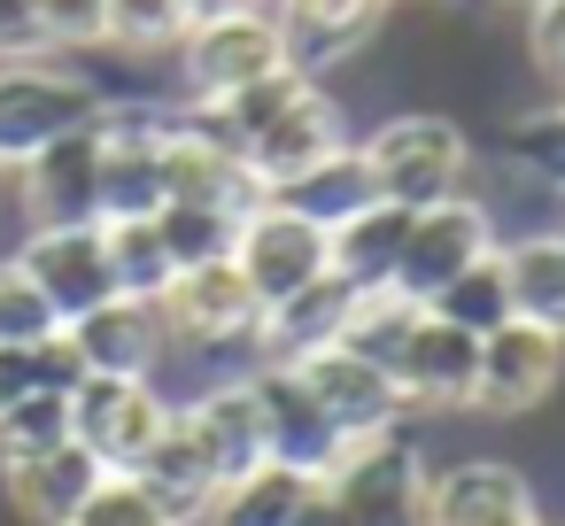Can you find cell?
<instances>
[{
    "instance_id": "5bb4252c",
    "label": "cell",
    "mask_w": 565,
    "mask_h": 526,
    "mask_svg": "<svg viewBox=\"0 0 565 526\" xmlns=\"http://www.w3.org/2000/svg\"><path fill=\"white\" fill-rule=\"evenodd\" d=\"M156 310H163V333L171 341H194V348H225V341H248L256 333V294H248V279H241V264L233 256H210V264H186L163 294H156Z\"/></svg>"
},
{
    "instance_id": "b9f144b4",
    "label": "cell",
    "mask_w": 565,
    "mask_h": 526,
    "mask_svg": "<svg viewBox=\"0 0 565 526\" xmlns=\"http://www.w3.org/2000/svg\"><path fill=\"white\" fill-rule=\"evenodd\" d=\"M0 186H9V171H0Z\"/></svg>"
},
{
    "instance_id": "484cf974",
    "label": "cell",
    "mask_w": 565,
    "mask_h": 526,
    "mask_svg": "<svg viewBox=\"0 0 565 526\" xmlns=\"http://www.w3.org/2000/svg\"><path fill=\"white\" fill-rule=\"evenodd\" d=\"M403 233H411V210L403 202H364L356 217H341L326 233V264L349 287H387L395 279V256H403Z\"/></svg>"
},
{
    "instance_id": "d6986e66",
    "label": "cell",
    "mask_w": 565,
    "mask_h": 526,
    "mask_svg": "<svg viewBox=\"0 0 565 526\" xmlns=\"http://www.w3.org/2000/svg\"><path fill=\"white\" fill-rule=\"evenodd\" d=\"M426 526H542V511L519 464L472 457V464L426 472Z\"/></svg>"
},
{
    "instance_id": "ba28073f",
    "label": "cell",
    "mask_w": 565,
    "mask_h": 526,
    "mask_svg": "<svg viewBox=\"0 0 565 526\" xmlns=\"http://www.w3.org/2000/svg\"><path fill=\"white\" fill-rule=\"evenodd\" d=\"M94 140H102V171H94V225H125V217H156L171 194H163V117L148 109H109L94 117Z\"/></svg>"
},
{
    "instance_id": "4316f807",
    "label": "cell",
    "mask_w": 565,
    "mask_h": 526,
    "mask_svg": "<svg viewBox=\"0 0 565 526\" xmlns=\"http://www.w3.org/2000/svg\"><path fill=\"white\" fill-rule=\"evenodd\" d=\"M302 495H310V472H287V464H256L248 480L217 487V503H210V526H295Z\"/></svg>"
},
{
    "instance_id": "f35d334b",
    "label": "cell",
    "mask_w": 565,
    "mask_h": 526,
    "mask_svg": "<svg viewBox=\"0 0 565 526\" xmlns=\"http://www.w3.org/2000/svg\"><path fill=\"white\" fill-rule=\"evenodd\" d=\"M0 55H40V40H32V9H24V0H0Z\"/></svg>"
},
{
    "instance_id": "603a6c76",
    "label": "cell",
    "mask_w": 565,
    "mask_h": 526,
    "mask_svg": "<svg viewBox=\"0 0 565 526\" xmlns=\"http://www.w3.org/2000/svg\"><path fill=\"white\" fill-rule=\"evenodd\" d=\"M503 256V287H511V318L542 325L565 341V233H526V240H495Z\"/></svg>"
},
{
    "instance_id": "6da1fadb",
    "label": "cell",
    "mask_w": 565,
    "mask_h": 526,
    "mask_svg": "<svg viewBox=\"0 0 565 526\" xmlns=\"http://www.w3.org/2000/svg\"><path fill=\"white\" fill-rule=\"evenodd\" d=\"M210 117H217L225 140L241 148V163H248L256 186H279V179L326 163V155L349 140V132H341V101H333L318 78H302V71H271V78L241 86L233 101H217Z\"/></svg>"
},
{
    "instance_id": "d590c367",
    "label": "cell",
    "mask_w": 565,
    "mask_h": 526,
    "mask_svg": "<svg viewBox=\"0 0 565 526\" xmlns=\"http://www.w3.org/2000/svg\"><path fill=\"white\" fill-rule=\"evenodd\" d=\"M40 47H102V0H24Z\"/></svg>"
},
{
    "instance_id": "cb8c5ba5",
    "label": "cell",
    "mask_w": 565,
    "mask_h": 526,
    "mask_svg": "<svg viewBox=\"0 0 565 526\" xmlns=\"http://www.w3.org/2000/svg\"><path fill=\"white\" fill-rule=\"evenodd\" d=\"M279 210H295V217H310V225H341V217H356L364 202H380V186H372V171H364V155L341 140L326 163H310V171H295V179H279V186H264Z\"/></svg>"
},
{
    "instance_id": "44dd1931",
    "label": "cell",
    "mask_w": 565,
    "mask_h": 526,
    "mask_svg": "<svg viewBox=\"0 0 565 526\" xmlns=\"http://www.w3.org/2000/svg\"><path fill=\"white\" fill-rule=\"evenodd\" d=\"M94 171H102V140L86 125V132L40 148L32 163H17L9 179H17V202L32 225H86L94 217Z\"/></svg>"
},
{
    "instance_id": "7c38bea8",
    "label": "cell",
    "mask_w": 565,
    "mask_h": 526,
    "mask_svg": "<svg viewBox=\"0 0 565 526\" xmlns=\"http://www.w3.org/2000/svg\"><path fill=\"white\" fill-rule=\"evenodd\" d=\"M295 372H302V387L318 395V410L341 426V441H372V433H395V426H403V387H395L387 364H372V356L326 341V348L295 356Z\"/></svg>"
},
{
    "instance_id": "e0dca14e",
    "label": "cell",
    "mask_w": 565,
    "mask_h": 526,
    "mask_svg": "<svg viewBox=\"0 0 565 526\" xmlns=\"http://www.w3.org/2000/svg\"><path fill=\"white\" fill-rule=\"evenodd\" d=\"M63 341H71L78 364L102 372V379H156V364H163V348H171L163 310H156V302H132V294H109L102 310L71 318Z\"/></svg>"
},
{
    "instance_id": "9c48e42d",
    "label": "cell",
    "mask_w": 565,
    "mask_h": 526,
    "mask_svg": "<svg viewBox=\"0 0 565 526\" xmlns=\"http://www.w3.org/2000/svg\"><path fill=\"white\" fill-rule=\"evenodd\" d=\"M163 426H171V402L156 395V379H102V372H86L71 387V441L94 449V464H109V472H132Z\"/></svg>"
},
{
    "instance_id": "8d00e7d4",
    "label": "cell",
    "mask_w": 565,
    "mask_h": 526,
    "mask_svg": "<svg viewBox=\"0 0 565 526\" xmlns=\"http://www.w3.org/2000/svg\"><path fill=\"white\" fill-rule=\"evenodd\" d=\"M526 55L565 94V0H526Z\"/></svg>"
},
{
    "instance_id": "277c9868",
    "label": "cell",
    "mask_w": 565,
    "mask_h": 526,
    "mask_svg": "<svg viewBox=\"0 0 565 526\" xmlns=\"http://www.w3.org/2000/svg\"><path fill=\"white\" fill-rule=\"evenodd\" d=\"M349 526H426V457L403 433H372L349 441L341 464L318 480Z\"/></svg>"
},
{
    "instance_id": "83f0119b",
    "label": "cell",
    "mask_w": 565,
    "mask_h": 526,
    "mask_svg": "<svg viewBox=\"0 0 565 526\" xmlns=\"http://www.w3.org/2000/svg\"><path fill=\"white\" fill-rule=\"evenodd\" d=\"M102 233H109V271H117V294L156 302V294L179 279V264H171V248H163L156 217H125V225H102Z\"/></svg>"
},
{
    "instance_id": "7bdbcfd3",
    "label": "cell",
    "mask_w": 565,
    "mask_h": 526,
    "mask_svg": "<svg viewBox=\"0 0 565 526\" xmlns=\"http://www.w3.org/2000/svg\"><path fill=\"white\" fill-rule=\"evenodd\" d=\"M557 233H565V225H557Z\"/></svg>"
},
{
    "instance_id": "d6a6232c",
    "label": "cell",
    "mask_w": 565,
    "mask_h": 526,
    "mask_svg": "<svg viewBox=\"0 0 565 526\" xmlns=\"http://www.w3.org/2000/svg\"><path fill=\"white\" fill-rule=\"evenodd\" d=\"M55 441H71V395L32 387L24 402L0 410V464H9V457H40V449H55Z\"/></svg>"
},
{
    "instance_id": "3957f363",
    "label": "cell",
    "mask_w": 565,
    "mask_h": 526,
    "mask_svg": "<svg viewBox=\"0 0 565 526\" xmlns=\"http://www.w3.org/2000/svg\"><path fill=\"white\" fill-rule=\"evenodd\" d=\"M102 117L94 78L47 63V55H0V171L32 163L40 148L86 132Z\"/></svg>"
},
{
    "instance_id": "836d02e7",
    "label": "cell",
    "mask_w": 565,
    "mask_h": 526,
    "mask_svg": "<svg viewBox=\"0 0 565 526\" xmlns=\"http://www.w3.org/2000/svg\"><path fill=\"white\" fill-rule=\"evenodd\" d=\"M63 333V318H55V302L32 287V271L17 264V256H0V341H17V348H32V341H55Z\"/></svg>"
},
{
    "instance_id": "ffe728a7",
    "label": "cell",
    "mask_w": 565,
    "mask_h": 526,
    "mask_svg": "<svg viewBox=\"0 0 565 526\" xmlns=\"http://www.w3.org/2000/svg\"><path fill=\"white\" fill-rule=\"evenodd\" d=\"M356 294H364V287H349L341 271H318L310 287H295V294H279V302H264L248 341L264 348V364H295V356H310V348L341 341V325H349Z\"/></svg>"
},
{
    "instance_id": "e575fe53",
    "label": "cell",
    "mask_w": 565,
    "mask_h": 526,
    "mask_svg": "<svg viewBox=\"0 0 565 526\" xmlns=\"http://www.w3.org/2000/svg\"><path fill=\"white\" fill-rule=\"evenodd\" d=\"M71 526H179V518H171V511H163L132 472H102V487L78 503V518H71Z\"/></svg>"
},
{
    "instance_id": "60d3db41",
    "label": "cell",
    "mask_w": 565,
    "mask_h": 526,
    "mask_svg": "<svg viewBox=\"0 0 565 526\" xmlns=\"http://www.w3.org/2000/svg\"><path fill=\"white\" fill-rule=\"evenodd\" d=\"M295 526H349V518H341V503H333V495H326V487L310 480V495H302V511H295Z\"/></svg>"
},
{
    "instance_id": "1f68e13d",
    "label": "cell",
    "mask_w": 565,
    "mask_h": 526,
    "mask_svg": "<svg viewBox=\"0 0 565 526\" xmlns=\"http://www.w3.org/2000/svg\"><path fill=\"white\" fill-rule=\"evenodd\" d=\"M233 210H210V202H163L156 210V233H163V248H171V264L186 271V264H210V256H233Z\"/></svg>"
},
{
    "instance_id": "8992f818",
    "label": "cell",
    "mask_w": 565,
    "mask_h": 526,
    "mask_svg": "<svg viewBox=\"0 0 565 526\" xmlns=\"http://www.w3.org/2000/svg\"><path fill=\"white\" fill-rule=\"evenodd\" d=\"M495 240H503V233H495L488 202H472V194L426 202V210H411V233H403V256H395V279H387V287L426 310V302H434L465 264H480Z\"/></svg>"
},
{
    "instance_id": "9a60e30c",
    "label": "cell",
    "mask_w": 565,
    "mask_h": 526,
    "mask_svg": "<svg viewBox=\"0 0 565 526\" xmlns=\"http://www.w3.org/2000/svg\"><path fill=\"white\" fill-rule=\"evenodd\" d=\"M248 387H256V410H264V449H271V464L326 480L349 441H341V426L318 410V395L302 387V372H295V364H256Z\"/></svg>"
},
{
    "instance_id": "52a82bcc",
    "label": "cell",
    "mask_w": 565,
    "mask_h": 526,
    "mask_svg": "<svg viewBox=\"0 0 565 526\" xmlns=\"http://www.w3.org/2000/svg\"><path fill=\"white\" fill-rule=\"evenodd\" d=\"M156 155H163V194H171V202H210V210H233V217L264 202V186L248 179L241 148L225 140V125H217L210 109L163 117Z\"/></svg>"
},
{
    "instance_id": "d4e9b609",
    "label": "cell",
    "mask_w": 565,
    "mask_h": 526,
    "mask_svg": "<svg viewBox=\"0 0 565 526\" xmlns=\"http://www.w3.org/2000/svg\"><path fill=\"white\" fill-rule=\"evenodd\" d=\"M132 480L179 518V526H202L210 518V503H217V480H210V464H202V449L186 441V426H179V410H171V426L148 441V457L132 464Z\"/></svg>"
},
{
    "instance_id": "74e56055",
    "label": "cell",
    "mask_w": 565,
    "mask_h": 526,
    "mask_svg": "<svg viewBox=\"0 0 565 526\" xmlns=\"http://www.w3.org/2000/svg\"><path fill=\"white\" fill-rule=\"evenodd\" d=\"M32 387H40V341H32V348L0 341V410H9V402H24Z\"/></svg>"
},
{
    "instance_id": "ab89813d",
    "label": "cell",
    "mask_w": 565,
    "mask_h": 526,
    "mask_svg": "<svg viewBox=\"0 0 565 526\" xmlns=\"http://www.w3.org/2000/svg\"><path fill=\"white\" fill-rule=\"evenodd\" d=\"M279 0H186V24H210V17H264Z\"/></svg>"
},
{
    "instance_id": "7402d4cb",
    "label": "cell",
    "mask_w": 565,
    "mask_h": 526,
    "mask_svg": "<svg viewBox=\"0 0 565 526\" xmlns=\"http://www.w3.org/2000/svg\"><path fill=\"white\" fill-rule=\"evenodd\" d=\"M102 472H109V464H94V449H78V441H55V449H40V457H9V464H0L9 503H17L32 526H71L78 503L102 487Z\"/></svg>"
},
{
    "instance_id": "8fae6325",
    "label": "cell",
    "mask_w": 565,
    "mask_h": 526,
    "mask_svg": "<svg viewBox=\"0 0 565 526\" xmlns=\"http://www.w3.org/2000/svg\"><path fill=\"white\" fill-rule=\"evenodd\" d=\"M233 264H241V279H248L256 302H279V294L310 287L318 271H333V264H326V225L279 210L271 194H264L256 210H241V225H233Z\"/></svg>"
},
{
    "instance_id": "f546056e",
    "label": "cell",
    "mask_w": 565,
    "mask_h": 526,
    "mask_svg": "<svg viewBox=\"0 0 565 526\" xmlns=\"http://www.w3.org/2000/svg\"><path fill=\"white\" fill-rule=\"evenodd\" d=\"M434 318H449V325H465V333H495L503 318H511V287H503V256L488 248L480 264H465L434 302H426Z\"/></svg>"
},
{
    "instance_id": "ac0fdd59",
    "label": "cell",
    "mask_w": 565,
    "mask_h": 526,
    "mask_svg": "<svg viewBox=\"0 0 565 526\" xmlns=\"http://www.w3.org/2000/svg\"><path fill=\"white\" fill-rule=\"evenodd\" d=\"M179 426H186V441L202 449V464H210L217 487H233V480H248L256 464H271V449H264V410H256V387H248V379L202 387L194 402H179Z\"/></svg>"
},
{
    "instance_id": "4dcf8cb0",
    "label": "cell",
    "mask_w": 565,
    "mask_h": 526,
    "mask_svg": "<svg viewBox=\"0 0 565 526\" xmlns=\"http://www.w3.org/2000/svg\"><path fill=\"white\" fill-rule=\"evenodd\" d=\"M503 163H511V171H526L534 186L565 194V94H557L550 109H534V117L503 125Z\"/></svg>"
},
{
    "instance_id": "5b68a950",
    "label": "cell",
    "mask_w": 565,
    "mask_h": 526,
    "mask_svg": "<svg viewBox=\"0 0 565 526\" xmlns=\"http://www.w3.org/2000/svg\"><path fill=\"white\" fill-rule=\"evenodd\" d=\"M179 55V86L194 109H217L233 101L241 86L287 71V40H279V17H210V24H186V40L171 47Z\"/></svg>"
},
{
    "instance_id": "f1b7e54d",
    "label": "cell",
    "mask_w": 565,
    "mask_h": 526,
    "mask_svg": "<svg viewBox=\"0 0 565 526\" xmlns=\"http://www.w3.org/2000/svg\"><path fill=\"white\" fill-rule=\"evenodd\" d=\"M179 40H186V0H102V47L171 55Z\"/></svg>"
},
{
    "instance_id": "30bf717a",
    "label": "cell",
    "mask_w": 565,
    "mask_h": 526,
    "mask_svg": "<svg viewBox=\"0 0 565 526\" xmlns=\"http://www.w3.org/2000/svg\"><path fill=\"white\" fill-rule=\"evenodd\" d=\"M565 379V341L526 325V318H503L495 333H480V372H472V410L488 418H526L557 395Z\"/></svg>"
},
{
    "instance_id": "4fadbf2b",
    "label": "cell",
    "mask_w": 565,
    "mask_h": 526,
    "mask_svg": "<svg viewBox=\"0 0 565 526\" xmlns=\"http://www.w3.org/2000/svg\"><path fill=\"white\" fill-rule=\"evenodd\" d=\"M24 271H32V287L55 302V318L71 325V318H86V310H102L109 294H117V271H109V233L86 217V225H32V240H24V256H17Z\"/></svg>"
},
{
    "instance_id": "7a4b0ae2",
    "label": "cell",
    "mask_w": 565,
    "mask_h": 526,
    "mask_svg": "<svg viewBox=\"0 0 565 526\" xmlns=\"http://www.w3.org/2000/svg\"><path fill=\"white\" fill-rule=\"evenodd\" d=\"M380 202H403V210H426V202H449L465 194V171H472V140L441 117V109H403V117H380L364 140H356Z\"/></svg>"
},
{
    "instance_id": "2e32d148",
    "label": "cell",
    "mask_w": 565,
    "mask_h": 526,
    "mask_svg": "<svg viewBox=\"0 0 565 526\" xmlns=\"http://www.w3.org/2000/svg\"><path fill=\"white\" fill-rule=\"evenodd\" d=\"M395 387H403V410H472V372H480V333L418 310L403 348H395Z\"/></svg>"
}]
</instances>
